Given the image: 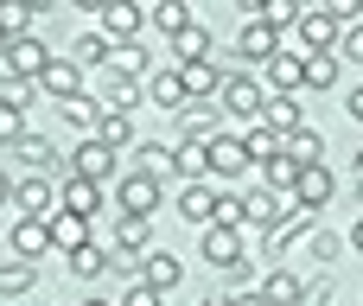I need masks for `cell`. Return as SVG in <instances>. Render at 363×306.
Here are the masks:
<instances>
[{
  "label": "cell",
  "instance_id": "cell-56",
  "mask_svg": "<svg viewBox=\"0 0 363 306\" xmlns=\"http://www.w3.org/2000/svg\"><path fill=\"white\" fill-rule=\"evenodd\" d=\"M198 306H230V294H211V300H198Z\"/></svg>",
  "mask_w": 363,
  "mask_h": 306
},
{
  "label": "cell",
  "instance_id": "cell-37",
  "mask_svg": "<svg viewBox=\"0 0 363 306\" xmlns=\"http://www.w3.org/2000/svg\"><path fill=\"white\" fill-rule=\"evenodd\" d=\"M211 224H217V230H249V217H242V192H217V198H211Z\"/></svg>",
  "mask_w": 363,
  "mask_h": 306
},
{
  "label": "cell",
  "instance_id": "cell-2",
  "mask_svg": "<svg viewBox=\"0 0 363 306\" xmlns=\"http://www.w3.org/2000/svg\"><path fill=\"white\" fill-rule=\"evenodd\" d=\"M51 64V45L38 38V32H26V38H13L6 45V58H0V77H19V83H38V70Z\"/></svg>",
  "mask_w": 363,
  "mask_h": 306
},
{
  "label": "cell",
  "instance_id": "cell-46",
  "mask_svg": "<svg viewBox=\"0 0 363 306\" xmlns=\"http://www.w3.org/2000/svg\"><path fill=\"white\" fill-rule=\"evenodd\" d=\"M26 134V109H13V102H0V147H13Z\"/></svg>",
  "mask_w": 363,
  "mask_h": 306
},
{
  "label": "cell",
  "instance_id": "cell-27",
  "mask_svg": "<svg viewBox=\"0 0 363 306\" xmlns=\"http://www.w3.org/2000/svg\"><path fill=\"white\" fill-rule=\"evenodd\" d=\"M255 294H262L268 306H300V294H306V281H300L294 268H274V275H268V281H262Z\"/></svg>",
  "mask_w": 363,
  "mask_h": 306
},
{
  "label": "cell",
  "instance_id": "cell-43",
  "mask_svg": "<svg viewBox=\"0 0 363 306\" xmlns=\"http://www.w3.org/2000/svg\"><path fill=\"white\" fill-rule=\"evenodd\" d=\"M134 173H153V179H166V173H172V147H160V141H147V147L134 153Z\"/></svg>",
  "mask_w": 363,
  "mask_h": 306
},
{
  "label": "cell",
  "instance_id": "cell-25",
  "mask_svg": "<svg viewBox=\"0 0 363 306\" xmlns=\"http://www.w3.org/2000/svg\"><path fill=\"white\" fill-rule=\"evenodd\" d=\"M45 249H51V230H45V217H19V224H13V256H19V262H38Z\"/></svg>",
  "mask_w": 363,
  "mask_h": 306
},
{
  "label": "cell",
  "instance_id": "cell-54",
  "mask_svg": "<svg viewBox=\"0 0 363 306\" xmlns=\"http://www.w3.org/2000/svg\"><path fill=\"white\" fill-rule=\"evenodd\" d=\"M351 249H357V256H363V217H357V224H351Z\"/></svg>",
  "mask_w": 363,
  "mask_h": 306
},
{
  "label": "cell",
  "instance_id": "cell-18",
  "mask_svg": "<svg viewBox=\"0 0 363 306\" xmlns=\"http://www.w3.org/2000/svg\"><path fill=\"white\" fill-rule=\"evenodd\" d=\"M147 249H153V217H115V256L140 262Z\"/></svg>",
  "mask_w": 363,
  "mask_h": 306
},
{
  "label": "cell",
  "instance_id": "cell-20",
  "mask_svg": "<svg viewBox=\"0 0 363 306\" xmlns=\"http://www.w3.org/2000/svg\"><path fill=\"white\" fill-rule=\"evenodd\" d=\"M140 96H147L153 109H172V115L191 102V96H185V83H179V64H172V70H147V89H140Z\"/></svg>",
  "mask_w": 363,
  "mask_h": 306
},
{
  "label": "cell",
  "instance_id": "cell-52",
  "mask_svg": "<svg viewBox=\"0 0 363 306\" xmlns=\"http://www.w3.org/2000/svg\"><path fill=\"white\" fill-rule=\"evenodd\" d=\"M13 204V173H0V211Z\"/></svg>",
  "mask_w": 363,
  "mask_h": 306
},
{
  "label": "cell",
  "instance_id": "cell-59",
  "mask_svg": "<svg viewBox=\"0 0 363 306\" xmlns=\"http://www.w3.org/2000/svg\"><path fill=\"white\" fill-rule=\"evenodd\" d=\"M294 6H300V13H306V6H319V0H294Z\"/></svg>",
  "mask_w": 363,
  "mask_h": 306
},
{
  "label": "cell",
  "instance_id": "cell-11",
  "mask_svg": "<svg viewBox=\"0 0 363 306\" xmlns=\"http://www.w3.org/2000/svg\"><path fill=\"white\" fill-rule=\"evenodd\" d=\"M274 51H281V32H274V26H262V19H242V32H236V58L255 70V64H268Z\"/></svg>",
  "mask_w": 363,
  "mask_h": 306
},
{
  "label": "cell",
  "instance_id": "cell-24",
  "mask_svg": "<svg viewBox=\"0 0 363 306\" xmlns=\"http://www.w3.org/2000/svg\"><path fill=\"white\" fill-rule=\"evenodd\" d=\"M45 230H51V249H64V256L89 243V217H70V211H51V217H45Z\"/></svg>",
  "mask_w": 363,
  "mask_h": 306
},
{
  "label": "cell",
  "instance_id": "cell-22",
  "mask_svg": "<svg viewBox=\"0 0 363 306\" xmlns=\"http://www.w3.org/2000/svg\"><path fill=\"white\" fill-rule=\"evenodd\" d=\"M204 262H211V268H236V262H242V230L204 224Z\"/></svg>",
  "mask_w": 363,
  "mask_h": 306
},
{
  "label": "cell",
  "instance_id": "cell-5",
  "mask_svg": "<svg viewBox=\"0 0 363 306\" xmlns=\"http://www.w3.org/2000/svg\"><path fill=\"white\" fill-rule=\"evenodd\" d=\"M115 198H121V217H153L160 198H166V185H160L153 173H128V179L115 185Z\"/></svg>",
  "mask_w": 363,
  "mask_h": 306
},
{
  "label": "cell",
  "instance_id": "cell-17",
  "mask_svg": "<svg viewBox=\"0 0 363 306\" xmlns=\"http://www.w3.org/2000/svg\"><path fill=\"white\" fill-rule=\"evenodd\" d=\"M242 217H249V224L268 236V230L287 217V198H281V192H268V185H255V192H242Z\"/></svg>",
  "mask_w": 363,
  "mask_h": 306
},
{
  "label": "cell",
  "instance_id": "cell-3",
  "mask_svg": "<svg viewBox=\"0 0 363 306\" xmlns=\"http://www.w3.org/2000/svg\"><path fill=\"white\" fill-rule=\"evenodd\" d=\"M332 192H338V179H332L325 166H300V179H294V192H287V204H294V211H306V217H319V211L332 204Z\"/></svg>",
  "mask_w": 363,
  "mask_h": 306
},
{
  "label": "cell",
  "instance_id": "cell-58",
  "mask_svg": "<svg viewBox=\"0 0 363 306\" xmlns=\"http://www.w3.org/2000/svg\"><path fill=\"white\" fill-rule=\"evenodd\" d=\"M351 166H357V185H363V147H357V160H351Z\"/></svg>",
  "mask_w": 363,
  "mask_h": 306
},
{
  "label": "cell",
  "instance_id": "cell-55",
  "mask_svg": "<svg viewBox=\"0 0 363 306\" xmlns=\"http://www.w3.org/2000/svg\"><path fill=\"white\" fill-rule=\"evenodd\" d=\"M77 6H83V13H102V6H108V0H77Z\"/></svg>",
  "mask_w": 363,
  "mask_h": 306
},
{
  "label": "cell",
  "instance_id": "cell-8",
  "mask_svg": "<svg viewBox=\"0 0 363 306\" xmlns=\"http://www.w3.org/2000/svg\"><path fill=\"white\" fill-rule=\"evenodd\" d=\"M147 32V6L140 0H108L102 6V38L108 45H128V38H140Z\"/></svg>",
  "mask_w": 363,
  "mask_h": 306
},
{
  "label": "cell",
  "instance_id": "cell-49",
  "mask_svg": "<svg viewBox=\"0 0 363 306\" xmlns=\"http://www.w3.org/2000/svg\"><path fill=\"white\" fill-rule=\"evenodd\" d=\"M306 249H313V262H332V256H338V236H325V230H313V236H306Z\"/></svg>",
  "mask_w": 363,
  "mask_h": 306
},
{
  "label": "cell",
  "instance_id": "cell-38",
  "mask_svg": "<svg viewBox=\"0 0 363 306\" xmlns=\"http://www.w3.org/2000/svg\"><path fill=\"white\" fill-rule=\"evenodd\" d=\"M338 83V58L332 51H306V89H332Z\"/></svg>",
  "mask_w": 363,
  "mask_h": 306
},
{
  "label": "cell",
  "instance_id": "cell-32",
  "mask_svg": "<svg viewBox=\"0 0 363 306\" xmlns=\"http://www.w3.org/2000/svg\"><path fill=\"white\" fill-rule=\"evenodd\" d=\"M281 147H287V153H294L300 166H325V141H319V128H294V134H287Z\"/></svg>",
  "mask_w": 363,
  "mask_h": 306
},
{
  "label": "cell",
  "instance_id": "cell-36",
  "mask_svg": "<svg viewBox=\"0 0 363 306\" xmlns=\"http://www.w3.org/2000/svg\"><path fill=\"white\" fill-rule=\"evenodd\" d=\"M242 153H249V166H262V160H274V153H281V134H274V128H262V121H249Z\"/></svg>",
  "mask_w": 363,
  "mask_h": 306
},
{
  "label": "cell",
  "instance_id": "cell-26",
  "mask_svg": "<svg viewBox=\"0 0 363 306\" xmlns=\"http://www.w3.org/2000/svg\"><path fill=\"white\" fill-rule=\"evenodd\" d=\"M108 268H115V249H102L96 236H89L83 249H70V275H77V281H102Z\"/></svg>",
  "mask_w": 363,
  "mask_h": 306
},
{
  "label": "cell",
  "instance_id": "cell-4",
  "mask_svg": "<svg viewBox=\"0 0 363 306\" xmlns=\"http://www.w3.org/2000/svg\"><path fill=\"white\" fill-rule=\"evenodd\" d=\"M338 45V19L325 13V6H306L300 19H294V51L306 58V51H332Z\"/></svg>",
  "mask_w": 363,
  "mask_h": 306
},
{
  "label": "cell",
  "instance_id": "cell-61",
  "mask_svg": "<svg viewBox=\"0 0 363 306\" xmlns=\"http://www.w3.org/2000/svg\"><path fill=\"white\" fill-rule=\"evenodd\" d=\"M0 58H6V38H0Z\"/></svg>",
  "mask_w": 363,
  "mask_h": 306
},
{
  "label": "cell",
  "instance_id": "cell-7",
  "mask_svg": "<svg viewBox=\"0 0 363 306\" xmlns=\"http://www.w3.org/2000/svg\"><path fill=\"white\" fill-rule=\"evenodd\" d=\"M134 281H147L153 294H172V288L185 281V262H179L172 249H147V256L134 262Z\"/></svg>",
  "mask_w": 363,
  "mask_h": 306
},
{
  "label": "cell",
  "instance_id": "cell-60",
  "mask_svg": "<svg viewBox=\"0 0 363 306\" xmlns=\"http://www.w3.org/2000/svg\"><path fill=\"white\" fill-rule=\"evenodd\" d=\"M83 306H115V300H83Z\"/></svg>",
  "mask_w": 363,
  "mask_h": 306
},
{
  "label": "cell",
  "instance_id": "cell-48",
  "mask_svg": "<svg viewBox=\"0 0 363 306\" xmlns=\"http://www.w3.org/2000/svg\"><path fill=\"white\" fill-rule=\"evenodd\" d=\"M121 306H166V294H153V288H147V281H134V288H128V294H121Z\"/></svg>",
  "mask_w": 363,
  "mask_h": 306
},
{
  "label": "cell",
  "instance_id": "cell-31",
  "mask_svg": "<svg viewBox=\"0 0 363 306\" xmlns=\"http://www.w3.org/2000/svg\"><path fill=\"white\" fill-rule=\"evenodd\" d=\"M89 134H96V141H102V147H115V153H121V147H128V141H134V121H128V115H115V109H102V115H96V128H89Z\"/></svg>",
  "mask_w": 363,
  "mask_h": 306
},
{
  "label": "cell",
  "instance_id": "cell-34",
  "mask_svg": "<svg viewBox=\"0 0 363 306\" xmlns=\"http://www.w3.org/2000/svg\"><path fill=\"white\" fill-rule=\"evenodd\" d=\"M185 26H191V6H185V0H153V32L179 38Z\"/></svg>",
  "mask_w": 363,
  "mask_h": 306
},
{
  "label": "cell",
  "instance_id": "cell-50",
  "mask_svg": "<svg viewBox=\"0 0 363 306\" xmlns=\"http://www.w3.org/2000/svg\"><path fill=\"white\" fill-rule=\"evenodd\" d=\"M345 115H351V121H357V128H363V83H357V89H351V96H345Z\"/></svg>",
  "mask_w": 363,
  "mask_h": 306
},
{
  "label": "cell",
  "instance_id": "cell-9",
  "mask_svg": "<svg viewBox=\"0 0 363 306\" xmlns=\"http://www.w3.org/2000/svg\"><path fill=\"white\" fill-rule=\"evenodd\" d=\"M262 70H268V89H274V96H300V89H306V58H300L294 45H281Z\"/></svg>",
  "mask_w": 363,
  "mask_h": 306
},
{
  "label": "cell",
  "instance_id": "cell-53",
  "mask_svg": "<svg viewBox=\"0 0 363 306\" xmlns=\"http://www.w3.org/2000/svg\"><path fill=\"white\" fill-rule=\"evenodd\" d=\"M230 306H268L262 294H230Z\"/></svg>",
  "mask_w": 363,
  "mask_h": 306
},
{
  "label": "cell",
  "instance_id": "cell-16",
  "mask_svg": "<svg viewBox=\"0 0 363 306\" xmlns=\"http://www.w3.org/2000/svg\"><path fill=\"white\" fill-rule=\"evenodd\" d=\"M57 211H70V217H96V211H102V185H96V179H77V173H64Z\"/></svg>",
  "mask_w": 363,
  "mask_h": 306
},
{
  "label": "cell",
  "instance_id": "cell-57",
  "mask_svg": "<svg viewBox=\"0 0 363 306\" xmlns=\"http://www.w3.org/2000/svg\"><path fill=\"white\" fill-rule=\"evenodd\" d=\"M236 6H242V13H249V19H255V6H262V0H236Z\"/></svg>",
  "mask_w": 363,
  "mask_h": 306
},
{
  "label": "cell",
  "instance_id": "cell-28",
  "mask_svg": "<svg viewBox=\"0 0 363 306\" xmlns=\"http://www.w3.org/2000/svg\"><path fill=\"white\" fill-rule=\"evenodd\" d=\"M172 58H179V64H204V58H211V26H204V19H191V26L172 38Z\"/></svg>",
  "mask_w": 363,
  "mask_h": 306
},
{
  "label": "cell",
  "instance_id": "cell-41",
  "mask_svg": "<svg viewBox=\"0 0 363 306\" xmlns=\"http://www.w3.org/2000/svg\"><path fill=\"white\" fill-rule=\"evenodd\" d=\"M332 58H338V64H357V70H363V19H357V26H338V45H332Z\"/></svg>",
  "mask_w": 363,
  "mask_h": 306
},
{
  "label": "cell",
  "instance_id": "cell-51",
  "mask_svg": "<svg viewBox=\"0 0 363 306\" xmlns=\"http://www.w3.org/2000/svg\"><path fill=\"white\" fill-rule=\"evenodd\" d=\"M19 6H26V13H32V19H38V13H51V6H57V0H19Z\"/></svg>",
  "mask_w": 363,
  "mask_h": 306
},
{
  "label": "cell",
  "instance_id": "cell-23",
  "mask_svg": "<svg viewBox=\"0 0 363 306\" xmlns=\"http://www.w3.org/2000/svg\"><path fill=\"white\" fill-rule=\"evenodd\" d=\"M262 128H274L281 141H287L294 128H306V115H300V96H268V102H262Z\"/></svg>",
  "mask_w": 363,
  "mask_h": 306
},
{
  "label": "cell",
  "instance_id": "cell-15",
  "mask_svg": "<svg viewBox=\"0 0 363 306\" xmlns=\"http://www.w3.org/2000/svg\"><path fill=\"white\" fill-rule=\"evenodd\" d=\"M13 204H19V217H51V211H57V192H51L45 173H32V179L13 185Z\"/></svg>",
  "mask_w": 363,
  "mask_h": 306
},
{
  "label": "cell",
  "instance_id": "cell-21",
  "mask_svg": "<svg viewBox=\"0 0 363 306\" xmlns=\"http://www.w3.org/2000/svg\"><path fill=\"white\" fill-rule=\"evenodd\" d=\"M13 153H19V160H26L32 173H45V179H57V173H64V160H57V147H51L45 134H32V128H26L19 141H13Z\"/></svg>",
  "mask_w": 363,
  "mask_h": 306
},
{
  "label": "cell",
  "instance_id": "cell-62",
  "mask_svg": "<svg viewBox=\"0 0 363 306\" xmlns=\"http://www.w3.org/2000/svg\"><path fill=\"white\" fill-rule=\"evenodd\" d=\"M357 198H363V185H357Z\"/></svg>",
  "mask_w": 363,
  "mask_h": 306
},
{
  "label": "cell",
  "instance_id": "cell-45",
  "mask_svg": "<svg viewBox=\"0 0 363 306\" xmlns=\"http://www.w3.org/2000/svg\"><path fill=\"white\" fill-rule=\"evenodd\" d=\"M26 32H32V13H26L19 0H0V38L13 45V38H26Z\"/></svg>",
  "mask_w": 363,
  "mask_h": 306
},
{
  "label": "cell",
  "instance_id": "cell-10",
  "mask_svg": "<svg viewBox=\"0 0 363 306\" xmlns=\"http://www.w3.org/2000/svg\"><path fill=\"white\" fill-rule=\"evenodd\" d=\"M64 173H77V179H96V185H108V179H115V147H102V141L89 134V141H83V147H77V153L64 160Z\"/></svg>",
  "mask_w": 363,
  "mask_h": 306
},
{
  "label": "cell",
  "instance_id": "cell-29",
  "mask_svg": "<svg viewBox=\"0 0 363 306\" xmlns=\"http://www.w3.org/2000/svg\"><path fill=\"white\" fill-rule=\"evenodd\" d=\"M96 102H102V109H115V115H128V109H134V102H147V96H140V83H128V77H108V70H102V96H96Z\"/></svg>",
  "mask_w": 363,
  "mask_h": 306
},
{
  "label": "cell",
  "instance_id": "cell-14",
  "mask_svg": "<svg viewBox=\"0 0 363 306\" xmlns=\"http://www.w3.org/2000/svg\"><path fill=\"white\" fill-rule=\"evenodd\" d=\"M223 134V109L217 102H185L179 109V141H211Z\"/></svg>",
  "mask_w": 363,
  "mask_h": 306
},
{
  "label": "cell",
  "instance_id": "cell-63",
  "mask_svg": "<svg viewBox=\"0 0 363 306\" xmlns=\"http://www.w3.org/2000/svg\"><path fill=\"white\" fill-rule=\"evenodd\" d=\"M357 83H363V70H357Z\"/></svg>",
  "mask_w": 363,
  "mask_h": 306
},
{
  "label": "cell",
  "instance_id": "cell-44",
  "mask_svg": "<svg viewBox=\"0 0 363 306\" xmlns=\"http://www.w3.org/2000/svg\"><path fill=\"white\" fill-rule=\"evenodd\" d=\"M255 19H262V26H274V32H294L300 6H294V0H262V6H255Z\"/></svg>",
  "mask_w": 363,
  "mask_h": 306
},
{
  "label": "cell",
  "instance_id": "cell-6",
  "mask_svg": "<svg viewBox=\"0 0 363 306\" xmlns=\"http://www.w3.org/2000/svg\"><path fill=\"white\" fill-rule=\"evenodd\" d=\"M204 173H217V179H242V173H249L242 134H211V141H204Z\"/></svg>",
  "mask_w": 363,
  "mask_h": 306
},
{
  "label": "cell",
  "instance_id": "cell-39",
  "mask_svg": "<svg viewBox=\"0 0 363 306\" xmlns=\"http://www.w3.org/2000/svg\"><path fill=\"white\" fill-rule=\"evenodd\" d=\"M172 173H185V179L198 185V179H204V141H179V147H172Z\"/></svg>",
  "mask_w": 363,
  "mask_h": 306
},
{
  "label": "cell",
  "instance_id": "cell-42",
  "mask_svg": "<svg viewBox=\"0 0 363 306\" xmlns=\"http://www.w3.org/2000/svg\"><path fill=\"white\" fill-rule=\"evenodd\" d=\"M57 115H64L70 128H96V115H102V102H96V96H70V102H57Z\"/></svg>",
  "mask_w": 363,
  "mask_h": 306
},
{
  "label": "cell",
  "instance_id": "cell-47",
  "mask_svg": "<svg viewBox=\"0 0 363 306\" xmlns=\"http://www.w3.org/2000/svg\"><path fill=\"white\" fill-rule=\"evenodd\" d=\"M319 6H325L338 26H357V19H363V0H319Z\"/></svg>",
  "mask_w": 363,
  "mask_h": 306
},
{
  "label": "cell",
  "instance_id": "cell-33",
  "mask_svg": "<svg viewBox=\"0 0 363 306\" xmlns=\"http://www.w3.org/2000/svg\"><path fill=\"white\" fill-rule=\"evenodd\" d=\"M211 198H217V192H211L204 179H198V185H185V192H179V217L204 230V224H211Z\"/></svg>",
  "mask_w": 363,
  "mask_h": 306
},
{
  "label": "cell",
  "instance_id": "cell-30",
  "mask_svg": "<svg viewBox=\"0 0 363 306\" xmlns=\"http://www.w3.org/2000/svg\"><path fill=\"white\" fill-rule=\"evenodd\" d=\"M294 179H300V160H294L287 147H281L274 160H262V185H268V192H281V198H287V192H294Z\"/></svg>",
  "mask_w": 363,
  "mask_h": 306
},
{
  "label": "cell",
  "instance_id": "cell-12",
  "mask_svg": "<svg viewBox=\"0 0 363 306\" xmlns=\"http://www.w3.org/2000/svg\"><path fill=\"white\" fill-rule=\"evenodd\" d=\"M108 77H128V83H140L147 70H153V51L140 45V38H128V45H108V64H102Z\"/></svg>",
  "mask_w": 363,
  "mask_h": 306
},
{
  "label": "cell",
  "instance_id": "cell-19",
  "mask_svg": "<svg viewBox=\"0 0 363 306\" xmlns=\"http://www.w3.org/2000/svg\"><path fill=\"white\" fill-rule=\"evenodd\" d=\"M223 77H230V70H223V64H211V58H204V64H179V83H185V96H191V102H211V96L223 89Z\"/></svg>",
  "mask_w": 363,
  "mask_h": 306
},
{
  "label": "cell",
  "instance_id": "cell-13",
  "mask_svg": "<svg viewBox=\"0 0 363 306\" xmlns=\"http://www.w3.org/2000/svg\"><path fill=\"white\" fill-rule=\"evenodd\" d=\"M38 89H45L51 102H70V96H83V70H77L70 58H51V64L38 70Z\"/></svg>",
  "mask_w": 363,
  "mask_h": 306
},
{
  "label": "cell",
  "instance_id": "cell-40",
  "mask_svg": "<svg viewBox=\"0 0 363 306\" xmlns=\"http://www.w3.org/2000/svg\"><path fill=\"white\" fill-rule=\"evenodd\" d=\"M32 288H38V268H32V262L0 268V294H6V300H19V294H32Z\"/></svg>",
  "mask_w": 363,
  "mask_h": 306
},
{
  "label": "cell",
  "instance_id": "cell-1",
  "mask_svg": "<svg viewBox=\"0 0 363 306\" xmlns=\"http://www.w3.org/2000/svg\"><path fill=\"white\" fill-rule=\"evenodd\" d=\"M262 102H268V89L255 83V70H230L223 89H217V109L236 115V121H262Z\"/></svg>",
  "mask_w": 363,
  "mask_h": 306
},
{
  "label": "cell",
  "instance_id": "cell-35",
  "mask_svg": "<svg viewBox=\"0 0 363 306\" xmlns=\"http://www.w3.org/2000/svg\"><path fill=\"white\" fill-rule=\"evenodd\" d=\"M70 64H77V70H102V64H108V38H102V32H83V38L70 45Z\"/></svg>",
  "mask_w": 363,
  "mask_h": 306
}]
</instances>
